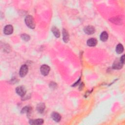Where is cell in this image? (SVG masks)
<instances>
[{
	"label": "cell",
	"mask_w": 125,
	"mask_h": 125,
	"mask_svg": "<svg viewBox=\"0 0 125 125\" xmlns=\"http://www.w3.org/2000/svg\"><path fill=\"white\" fill-rule=\"evenodd\" d=\"M25 22L27 26L30 28L34 29L35 27V22L33 17L31 15H28L25 18Z\"/></svg>",
	"instance_id": "obj_1"
},
{
	"label": "cell",
	"mask_w": 125,
	"mask_h": 125,
	"mask_svg": "<svg viewBox=\"0 0 125 125\" xmlns=\"http://www.w3.org/2000/svg\"><path fill=\"white\" fill-rule=\"evenodd\" d=\"M40 71L42 75L43 76H47L49 74L50 71V67L48 65H43L41 66Z\"/></svg>",
	"instance_id": "obj_2"
},
{
	"label": "cell",
	"mask_w": 125,
	"mask_h": 125,
	"mask_svg": "<svg viewBox=\"0 0 125 125\" xmlns=\"http://www.w3.org/2000/svg\"><path fill=\"white\" fill-rule=\"evenodd\" d=\"M28 71V66L26 65H22L21 66L19 71V74L20 76L22 77H25L27 74Z\"/></svg>",
	"instance_id": "obj_3"
},
{
	"label": "cell",
	"mask_w": 125,
	"mask_h": 125,
	"mask_svg": "<svg viewBox=\"0 0 125 125\" xmlns=\"http://www.w3.org/2000/svg\"><path fill=\"white\" fill-rule=\"evenodd\" d=\"M26 89L24 87L20 86L16 88V92L20 96L23 97L25 95L26 93Z\"/></svg>",
	"instance_id": "obj_4"
},
{
	"label": "cell",
	"mask_w": 125,
	"mask_h": 125,
	"mask_svg": "<svg viewBox=\"0 0 125 125\" xmlns=\"http://www.w3.org/2000/svg\"><path fill=\"white\" fill-rule=\"evenodd\" d=\"M13 32V27L11 25L6 26L4 29V32L5 35H10Z\"/></svg>",
	"instance_id": "obj_5"
},
{
	"label": "cell",
	"mask_w": 125,
	"mask_h": 125,
	"mask_svg": "<svg viewBox=\"0 0 125 125\" xmlns=\"http://www.w3.org/2000/svg\"><path fill=\"white\" fill-rule=\"evenodd\" d=\"M84 31L87 34L90 35L92 34L95 32V29L93 26H88L84 28Z\"/></svg>",
	"instance_id": "obj_6"
},
{
	"label": "cell",
	"mask_w": 125,
	"mask_h": 125,
	"mask_svg": "<svg viewBox=\"0 0 125 125\" xmlns=\"http://www.w3.org/2000/svg\"><path fill=\"white\" fill-rule=\"evenodd\" d=\"M51 118L53 119L54 121H55L56 122H60L61 119V116L60 115V114H59L58 113L56 112H52L51 114Z\"/></svg>",
	"instance_id": "obj_7"
},
{
	"label": "cell",
	"mask_w": 125,
	"mask_h": 125,
	"mask_svg": "<svg viewBox=\"0 0 125 125\" xmlns=\"http://www.w3.org/2000/svg\"><path fill=\"white\" fill-rule=\"evenodd\" d=\"M62 33H63V41H64V42L67 43L68 42H69L70 39L69 33H68V32L65 29H63Z\"/></svg>",
	"instance_id": "obj_8"
},
{
	"label": "cell",
	"mask_w": 125,
	"mask_h": 125,
	"mask_svg": "<svg viewBox=\"0 0 125 125\" xmlns=\"http://www.w3.org/2000/svg\"><path fill=\"white\" fill-rule=\"evenodd\" d=\"M43 120L42 119H38L36 120H31L29 121V124L33 125H40L43 123Z\"/></svg>",
	"instance_id": "obj_9"
},
{
	"label": "cell",
	"mask_w": 125,
	"mask_h": 125,
	"mask_svg": "<svg viewBox=\"0 0 125 125\" xmlns=\"http://www.w3.org/2000/svg\"><path fill=\"white\" fill-rule=\"evenodd\" d=\"M97 43V40L95 38H90L87 41V44L89 47H95Z\"/></svg>",
	"instance_id": "obj_10"
},
{
	"label": "cell",
	"mask_w": 125,
	"mask_h": 125,
	"mask_svg": "<svg viewBox=\"0 0 125 125\" xmlns=\"http://www.w3.org/2000/svg\"><path fill=\"white\" fill-rule=\"evenodd\" d=\"M123 64L120 61H116L114 63V64H113L112 67H113V69H114L119 70V69H121V68L123 67Z\"/></svg>",
	"instance_id": "obj_11"
},
{
	"label": "cell",
	"mask_w": 125,
	"mask_h": 125,
	"mask_svg": "<svg viewBox=\"0 0 125 125\" xmlns=\"http://www.w3.org/2000/svg\"><path fill=\"white\" fill-rule=\"evenodd\" d=\"M51 31L52 32V33H53L54 35L57 37V38H59L60 36V31L57 28L55 27H52V28H51Z\"/></svg>",
	"instance_id": "obj_12"
},
{
	"label": "cell",
	"mask_w": 125,
	"mask_h": 125,
	"mask_svg": "<svg viewBox=\"0 0 125 125\" xmlns=\"http://www.w3.org/2000/svg\"><path fill=\"white\" fill-rule=\"evenodd\" d=\"M108 37H109L108 34L106 31H104L101 34L100 39L102 41H103V42L107 41L108 39Z\"/></svg>",
	"instance_id": "obj_13"
},
{
	"label": "cell",
	"mask_w": 125,
	"mask_h": 125,
	"mask_svg": "<svg viewBox=\"0 0 125 125\" xmlns=\"http://www.w3.org/2000/svg\"><path fill=\"white\" fill-rule=\"evenodd\" d=\"M45 105L43 103H40L38 105L37 107V109L38 111L41 113L43 112L45 109Z\"/></svg>",
	"instance_id": "obj_14"
},
{
	"label": "cell",
	"mask_w": 125,
	"mask_h": 125,
	"mask_svg": "<svg viewBox=\"0 0 125 125\" xmlns=\"http://www.w3.org/2000/svg\"><path fill=\"white\" fill-rule=\"evenodd\" d=\"M116 51L118 54H121L124 51V47L121 43H119L116 47Z\"/></svg>",
	"instance_id": "obj_15"
},
{
	"label": "cell",
	"mask_w": 125,
	"mask_h": 125,
	"mask_svg": "<svg viewBox=\"0 0 125 125\" xmlns=\"http://www.w3.org/2000/svg\"><path fill=\"white\" fill-rule=\"evenodd\" d=\"M22 38L25 41H28L30 40V36L26 34H24L21 35Z\"/></svg>",
	"instance_id": "obj_16"
},
{
	"label": "cell",
	"mask_w": 125,
	"mask_h": 125,
	"mask_svg": "<svg viewBox=\"0 0 125 125\" xmlns=\"http://www.w3.org/2000/svg\"><path fill=\"white\" fill-rule=\"evenodd\" d=\"M30 108L29 107H25L23 109H22V113H25V112H27V113H29V111H30Z\"/></svg>",
	"instance_id": "obj_17"
},
{
	"label": "cell",
	"mask_w": 125,
	"mask_h": 125,
	"mask_svg": "<svg viewBox=\"0 0 125 125\" xmlns=\"http://www.w3.org/2000/svg\"><path fill=\"white\" fill-rule=\"evenodd\" d=\"M124 57H125V55H123L121 57L120 60V61L123 64H124Z\"/></svg>",
	"instance_id": "obj_18"
},
{
	"label": "cell",
	"mask_w": 125,
	"mask_h": 125,
	"mask_svg": "<svg viewBox=\"0 0 125 125\" xmlns=\"http://www.w3.org/2000/svg\"><path fill=\"white\" fill-rule=\"evenodd\" d=\"M113 20V21H116V20ZM117 22H118V23H120V22H119L118 21H117Z\"/></svg>",
	"instance_id": "obj_19"
}]
</instances>
